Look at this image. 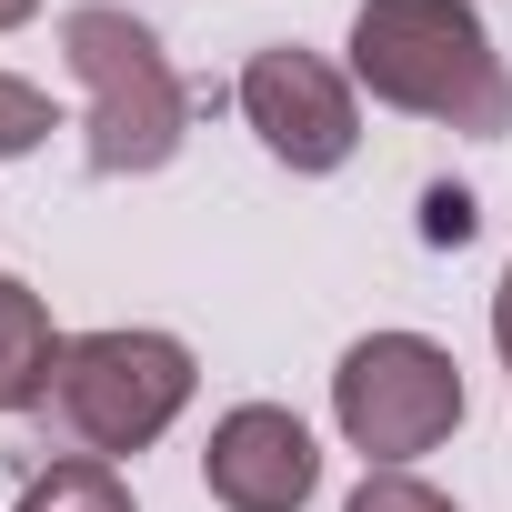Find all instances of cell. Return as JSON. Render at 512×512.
<instances>
[{
  "label": "cell",
  "mask_w": 512,
  "mask_h": 512,
  "mask_svg": "<svg viewBox=\"0 0 512 512\" xmlns=\"http://www.w3.org/2000/svg\"><path fill=\"white\" fill-rule=\"evenodd\" d=\"M21 21H41V0H0V31H21Z\"/></svg>",
  "instance_id": "obj_13"
},
{
  "label": "cell",
  "mask_w": 512,
  "mask_h": 512,
  "mask_svg": "<svg viewBox=\"0 0 512 512\" xmlns=\"http://www.w3.org/2000/svg\"><path fill=\"white\" fill-rule=\"evenodd\" d=\"M61 61L81 81V161L101 181H141L191 141V81L171 71L161 31L131 21L121 0L61 11Z\"/></svg>",
  "instance_id": "obj_2"
},
{
  "label": "cell",
  "mask_w": 512,
  "mask_h": 512,
  "mask_svg": "<svg viewBox=\"0 0 512 512\" xmlns=\"http://www.w3.org/2000/svg\"><path fill=\"white\" fill-rule=\"evenodd\" d=\"M201 392V362L181 332H141V322H111V332H81L61 342V372L41 392V422L91 452V462H121V452H151Z\"/></svg>",
  "instance_id": "obj_3"
},
{
  "label": "cell",
  "mask_w": 512,
  "mask_h": 512,
  "mask_svg": "<svg viewBox=\"0 0 512 512\" xmlns=\"http://www.w3.org/2000/svg\"><path fill=\"white\" fill-rule=\"evenodd\" d=\"M332 422L372 472H412L462 432V362L432 332H362L332 372Z\"/></svg>",
  "instance_id": "obj_4"
},
{
  "label": "cell",
  "mask_w": 512,
  "mask_h": 512,
  "mask_svg": "<svg viewBox=\"0 0 512 512\" xmlns=\"http://www.w3.org/2000/svg\"><path fill=\"white\" fill-rule=\"evenodd\" d=\"M492 342H502V362H512V272H502V292H492Z\"/></svg>",
  "instance_id": "obj_12"
},
{
  "label": "cell",
  "mask_w": 512,
  "mask_h": 512,
  "mask_svg": "<svg viewBox=\"0 0 512 512\" xmlns=\"http://www.w3.org/2000/svg\"><path fill=\"white\" fill-rule=\"evenodd\" d=\"M241 121L262 131V151L282 171H342L362 151V91L352 71H332L302 41H272L241 61Z\"/></svg>",
  "instance_id": "obj_5"
},
{
  "label": "cell",
  "mask_w": 512,
  "mask_h": 512,
  "mask_svg": "<svg viewBox=\"0 0 512 512\" xmlns=\"http://www.w3.org/2000/svg\"><path fill=\"white\" fill-rule=\"evenodd\" d=\"M61 372V332H51V302L21 282V272H0V412H41Z\"/></svg>",
  "instance_id": "obj_7"
},
{
  "label": "cell",
  "mask_w": 512,
  "mask_h": 512,
  "mask_svg": "<svg viewBox=\"0 0 512 512\" xmlns=\"http://www.w3.org/2000/svg\"><path fill=\"white\" fill-rule=\"evenodd\" d=\"M11 512H131V482H121V462L61 452V462H41V472L21 482V502H11Z\"/></svg>",
  "instance_id": "obj_8"
},
{
  "label": "cell",
  "mask_w": 512,
  "mask_h": 512,
  "mask_svg": "<svg viewBox=\"0 0 512 512\" xmlns=\"http://www.w3.org/2000/svg\"><path fill=\"white\" fill-rule=\"evenodd\" d=\"M342 512H462V502H452V492H432L422 472H362V492H352Z\"/></svg>",
  "instance_id": "obj_10"
},
{
  "label": "cell",
  "mask_w": 512,
  "mask_h": 512,
  "mask_svg": "<svg viewBox=\"0 0 512 512\" xmlns=\"http://www.w3.org/2000/svg\"><path fill=\"white\" fill-rule=\"evenodd\" d=\"M432 241H472V191H432Z\"/></svg>",
  "instance_id": "obj_11"
},
{
  "label": "cell",
  "mask_w": 512,
  "mask_h": 512,
  "mask_svg": "<svg viewBox=\"0 0 512 512\" xmlns=\"http://www.w3.org/2000/svg\"><path fill=\"white\" fill-rule=\"evenodd\" d=\"M201 482L221 512H302L322 492V442L282 402H231L201 442Z\"/></svg>",
  "instance_id": "obj_6"
},
{
  "label": "cell",
  "mask_w": 512,
  "mask_h": 512,
  "mask_svg": "<svg viewBox=\"0 0 512 512\" xmlns=\"http://www.w3.org/2000/svg\"><path fill=\"white\" fill-rule=\"evenodd\" d=\"M352 91L382 111L502 141L512 131V71L472 0H362L352 11Z\"/></svg>",
  "instance_id": "obj_1"
},
{
  "label": "cell",
  "mask_w": 512,
  "mask_h": 512,
  "mask_svg": "<svg viewBox=\"0 0 512 512\" xmlns=\"http://www.w3.org/2000/svg\"><path fill=\"white\" fill-rule=\"evenodd\" d=\"M51 131H61V121H51V91L21 81V71H0V161H31Z\"/></svg>",
  "instance_id": "obj_9"
}]
</instances>
